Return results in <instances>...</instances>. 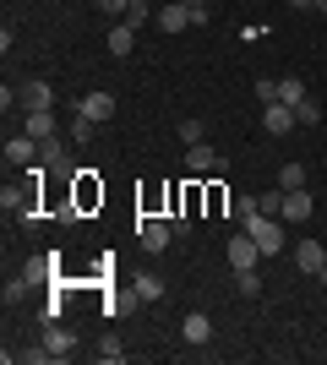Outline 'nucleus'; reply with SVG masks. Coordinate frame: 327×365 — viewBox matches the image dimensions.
Here are the masks:
<instances>
[{"label":"nucleus","instance_id":"obj_26","mask_svg":"<svg viewBox=\"0 0 327 365\" xmlns=\"http://www.w3.org/2000/svg\"><path fill=\"white\" fill-rule=\"evenodd\" d=\"M180 142H186V148H197V142H207L202 120H180Z\"/></svg>","mask_w":327,"mask_h":365},{"label":"nucleus","instance_id":"obj_13","mask_svg":"<svg viewBox=\"0 0 327 365\" xmlns=\"http://www.w3.org/2000/svg\"><path fill=\"white\" fill-rule=\"evenodd\" d=\"M22 109H55V88H49V82H38V76H33V82H22Z\"/></svg>","mask_w":327,"mask_h":365},{"label":"nucleus","instance_id":"obj_31","mask_svg":"<svg viewBox=\"0 0 327 365\" xmlns=\"http://www.w3.org/2000/svg\"><path fill=\"white\" fill-rule=\"evenodd\" d=\"M207 22H213V11H207L202 0H197V6H191V28H207Z\"/></svg>","mask_w":327,"mask_h":365},{"label":"nucleus","instance_id":"obj_14","mask_svg":"<svg viewBox=\"0 0 327 365\" xmlns=\"http://www.w3.org/2000/svg\"><path fill=\"white\" fill-rule=\"evenodd\" d=\"M224 158H218L207 142H197V148H186V175H207V169H218Z\"/></svg>","mask_w":327,"mask_h":365},{"label":"nucleus","instance_id":"obj_28","mask_svg":"<svg viewBox=\"0 0 327 365\" xmlns=\"http://www.w3.org/2000/svg\"><path fill=\"white\" fill-rule=\"evenodd\" d=\"M120 22H131V28H137V33H142V22H147V0H131V11H125V16H120Z\"/></svg>","mask_w":327,"mask_h":365},{"label":"nucleus","instance_id":"obj_19","mask_svg":"<svg viewBox=\"0 0 327 365\" xmlns=\"http://www.w3.org/2000/svg\"><path fill=\"white\" fill-rule=\"evenodd\" d=\"M234 289L246 294V300H256V294H262V278H256V267H240V273H234Z\"/></svg>","mask_w":327,"mask_h":365},{"label":"nucleus","instance_id":"obj_30","mask_svg":"<svg viewBox=\"0 0 327 365\" xmlns=\"http://www.w3.org/2000/svg\"><path fill=\"white\" fill-rule=\"evenodd\" d=\"M98 11H109V16H115V22H120V16L131 11V0H98Z\"/></svg>","mask_w":327,"mask_h":365},{"label":"nucleus","instance_id":"obj_33","mask_svg":"<svg viewBox=\"0 0 327 365\" xmlns=\"http://www.w3.org/2000/svg\"><path fill=\"white\" fill-rule=\"evenodd\" d=\"M316 284H322V289H327V262H322V273H316Z\"/></svg>","mask_w":327,"mask_h":365},{"label":"nucleus","instance_id":"obj_15","mask_svg":"<svg viewBox=\"0 0 327 365\" xmlns=\"http://www.w3.org/2000/svg\"><path fill=\"white\" fill-rule=\"evenodd\" d=\"M158 28H164V33H180V28H191V6H180V0H170V6L158 11Z\"/></svg>","mask_w":327,"mask_h":365},{"label":"nucleus","instance_id":"obj_23","mask_svg":"<svg viewBox=\"0 0 327 365\" xmlns=\"http://www.w3.org/2000/svg\"><path fill=\"white\" fill-rule=\"evenodd\" d=\"M256 213H262L256 197H234V224H246V218H256Z\"/></svg>","mask_w":327,"mask_h":365},{"label":"nucleus","instance_id":"obj_27","mask_svg":"<svg viewBox=\"0 0 327 365\" xmlns=\"http://www.w3.org/2000/svg\"><path fill=\"white\" fill-rule=\"evenodd\" d=\"M256 202H262V213L284 218V191H279V185H273V191H262V197H256Z\"/></svg>","mask_w":327,"mask_h":365},{"label":"nucleus","instance_id":"obj_18","mask_svg":"<svg viewBox=\"0 0 327 365\" xmlns=\"http://www.w3.org/2000/svg\"><path fill=\"white\" fill-rule=\"evenodd\" d=\"M131 294H137V300H164V278H158V273H137Z\"/></svg>","mask_w":327,"mask_h":365},{"label":"nucleus","instance_id":"obj_16","mask_svg":"<svg viewBox=\"0 0 327 365\" xmlns=\"http://www.w3.org/2000/svg\"><path fill=\"white\" fill-rule=\"evenodd\" d=\"M28 137L33 142H49V137H55V115H49V109H28Z\"/></svg>","mask_w":327,"mask_h":365},{"label":"nucleus","instance_id":"obj_29","mask_svg":"<svg viewBox=\"0 0 327 365\" xmlns=\"http://www.w3.org/2000/svg\"><path fill=\"white\" fill-rule=\"evenodd\" d=\"M256 98H262V104H279V82H273V76H262V82H256Z\"/></svg>","mask_w":327,"mask_h":365},{"label":"nucleus","instance_id":"obj_11","mask_svg":"<svg viewBox=\"0 0 327 365\" xmlns=\"http://www.w3.org/2000/svg\"><path fill=\"white\" fill-rule=\"evenodd\" d=\"M180 338L202 349L207 338H213V317H207V311H186V322H180Z\"/></svg>","mask_w":327,"mask_h":365},{"label":"nucleus","instance_id":"obj_5","mask_svg":"<svg viewBox=\"0 0 327 365\" xmlns=\"http://www.w3.org/2000/svg\"><path fill=\"white\" fill-rule=\"evenodd\" d=\"M256 262H262V245L251 240L246 229H234V235H229V267L240 273V267H256Z\"/></svg>","mask_w":327,"mask_h":365},{"label":"nucleus","instance_id":"obj_21","mask_svg":"<svg viewBox=\"0 0 327 365\" xmlns=\"http://www.w3.org/2000/svg\"><path fill=\"white\" fill-rule=\"evenodd\" d=\"M295 120H300V125H316V120H322V104H316L311 93H306V98L295 104Z\"/></svg>","mask_w":327,"mask_h":365},{"label":"nucleus","instance_id":"obj_9","mask_svg":"<svg viewBox=\"0 0 327 365\" xmlns=\"http://www.w3.org/2000/svg\"><path fill=\"white\" fill-rule=\"evenodd\" d=\"M322 262H327V245H322V240H300V245H295V267H300L306 278L322 273Z\"/></svg>","mask_w":327,"mask_h":365},{"label":"nucleus","instance_id":"obj_24","mask_svg":"<svg viewBox=\"0 0 327 365\" xmlns=\"http://www.w3.org/2000/svg\"><path fill=\"white\" fill-rule=\"evenodd\" d=\"M98 360L120 365V360H125V344H120V338H104V344H98Z\"/></svg>","mask_w":327,"mask_h":365},{"label":"nucleus","instance_id":"obj_4","mask_svg":"<svg viewBox=\"0 0 327 365\" xmlns=\"http://www.w3.org/2000/svg\"><path fill=\"white\" fill-rule=\"evenodd\" d=\"M262 131H273V137H289V131H300V120H295V104H262Z\"/></svg>","mask_w":327,"mask_h":365},{"label":"nucleus","instance_id":"obj_34","mask_svg":"<svg viewBox=\"0 0 327 365\" xmlns=\"http://www.w3.org/2000/svg\"><path fill=\"white\" fill-rule=\"evenodd\" d=\"M316 11H327V0H316Z\"/></svg>","mask_w":327,"mask_h":365},{"label":"nucleus","instance_id":"obj_32","mask_svg":"<svg viewBox=\"0 0 327 365\" xmlns=\"http://www.w3.org/2000/svg\"><path fill=\"white\" fill-rule=\"evenodd\" d=\"M289 11H316V0H289Z\"/></svg>","mask_w":327,"mask_h":365},{"label":"nucleus","instance_id":"obj_20","mask_svg":"<svg viewBox=\"0 0 327 365\" xmlns=\"http://www.w3.org/2000/svg\"><path fill=\"white\" fill-rule=\"evenodd\" d=\"M306 93H311V88H306L300 76H284V82H279V98H284V104H300Z\"/></svg>","mask_w":327,"mask_h":365},{"label":"nucleus","instance_id":"obj_17","mask_svg":"<svg viewBox=\"0 0 327 365\" xmlns=\"http://www.w3.org/2000/svg\"><path fill=\"white\" fill-rule=\"evenodd\" d=\"M273 185H279V191H300V185H306V164H295V158H289V164H279Z\"/></svg>","mask_w":327,"mask_h":365},{"label":"nucleus","instance_id":"obj_3","mask_svg":"<svg viewBox=\"0 0 327 365\" xmlns=\"http://www.w3.org/2000/svg\"><path fill=\"white\" fill-rule=\"evenodd\" d=\"M137 240H142V251H147V257H158V251L175 240V224H170V218H147V213H142V218H137Z\"/></svg>","mask_w":327,"mask_h":365},{"label":"nucleus","instance_id":"obj_22","mask_svg":"<svg viewBox=\"0 0 327 365\" xmlns=\"http://www.w3.org/2000/svg\"><path fill=\"white\" fill-rule=\"evenodd\" d=\"M93 202H104V191H98L88 175H77V207H93Z\"/></svg>","mask_w":327,"mask_h":365},{"label":"nucleus","instance_id":"obj_6","mask_svg":"<svg viewBox=\"0 0 327 365\" xmlns=\"http://www.w3.org/2000/svg\"><path fill=\"white\" fill-rule=\"evenodd\" d=\"M44 349H49V360H66V354L77 349V333L61 327V322H44Z\"/></svg>","mask_w":327,"mask_h":365},{"label":"nucleus","instance_id":"obj_7","mask_svg":"<svg viewBox=\"0 0 327 365\" xmlns=\"http://www.w3.org/2000/svg\"><path fill=\"white\" fill-rule=\"evenodd\" d=\"M77 115H88L93 125H104L109 115H115V98H109L104 88H98V93H82V98H77Z\"/></svg>","mask_w":327,"mask_h":365},{"label":"nucleus","instance_id":"obj_35","mask_svg":"<svg viewBox=\"0 0 327 365\" xmlns=\"http://www.w3.org/2000/svg\"><path fill=\"white\" fill-rule=\"evenodd\" d=\"M180 6H197V0H180Z\"/></svg>","mask_w":327,"mask_h":365},{"label":"nucleus","instance_id":"obj_25","mask_svg":"<svg viewBox=\"0 0 327 365\" xmlns=\"http://www.w3.org/2000/svg\"><path fill=\"white\" fill-rule=\"evenodd\" d=\"M98 137V125L88 120V115H77V120H71V142H93Z\"/></svg>","mask_w":327,"mask_h":365},{"label":"nucleus","instance_id":"obj_10","mask_svg":"<svg viewBox=\"0 0 327 365\" xmlns=\"http://www.w3.org/2000/svg\"><path fill=\"white\" fill-rule=\"evenodd\" d=\"M104 49L115 55V61H125V55L137 49V28H131V22H115V28L104 33Z\"/></svg>","mask_w":327,"mask_h":365},{"label":"nucleus","instance_id":"obj_12","mask_svg":"<svg viewBox=\"0 0 327 365\" xmlns=\"http://www.w3.org/2000/svg\"><path fill=\"white\" fill-rule=\"evenodd\" d=\"M311 213H316V202H311L306 185H300V191H284V218H289V224H306Z\"/></svg>","mask_w":327,"mask_h":365},{"label":"nucleus","instance_id":"obj_1","mask_svg":"<svg viewBox=\"0 0 327 365\" xmlns=\"http://www.w3.org/2000/svg\"><path fill=\"white\" fill-rule=\"evenodd\" d=\"M55 262H61V257H33L28 267H22V273H16L11 284H6V300H22V294H28L33 284H55V273H61Z\"/></svg>","mask_w":327,"mask_h":365},{"label":"nucleus","instance_id":"obj_2","mask_svg":"<svg viewBox=\"0 0 327 365\" xmlns=\"http://www.w3.org/2000/svg\"><path fill=\"white\" fill-rule=\"evenodd\" d=\"M240 229H246L251 240L262 245V257H279V251H284V224H279L273 213H256V218H246Z\"/></svg>","mask_w":327,"mask_h":365},{"label":"nucleus","instance_id":"obj_8","mask_svg":"<svg viewBox=\"0 0 327 365\" xmlns=\"http://www.w3.org/2000/svg\"><path fill=\"white\" fill-rule=\"evenodd\" d=\"M6 164H11V169H33V164H38V142H33L28 131L11 137V142H6Z\"/></svg>","mask_w":327,"mask_h":365}]
</instances>
